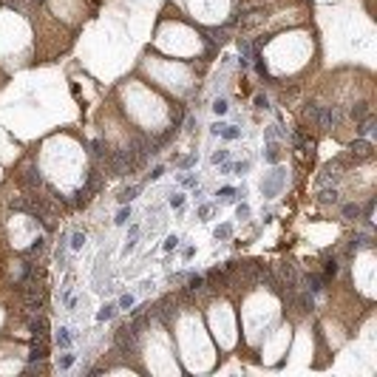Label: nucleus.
<instances>
[{
	"label": "nucleus",
	"mask_w": 377,
	"mask_h": 377,
	"mask_svg": "<svg viewBox=\"0 0 377 377\" xmlns=\"http://www.w3.org/2000/svg\"><path fill=\"white\" fill-rule=\"evenodd\" d=\"M338 122H341V111L332 105H321V111H318V116H315L318 128H321V131H332Z\"/></svg>",
	"instance_id": "obj_3"
},
{
	"label": "nucleus",
	"mask_w": 377,
	"mask_h": 377,
	"mask_svg": "<svg viewBox=\"0 0 377 377\" xmlns=\"http://www.w3.org/2000/svg\"><path fill=\"white\" fill-rule=\"evenodd\" d=\"M338 270H341V264L335 261V258H324V278L332 281L335 275H338Z\"/></svg>",
	"instance_id": "obj_26"
},
{
	"label": "nucleus",
	"mask_w": 377,
	"mask_h": 377,
	"mask_svg": "<svg viewBox=\"0 0 377 377\" xmlns=\"http://www.w3.org/2000/svg\"><path fill=\"white\" fill-rule=\"evenodd\" d=\"M278 275H281V284H284V287H298L301 284V275H298V270H295V264L292 261H281L278 264Z\"/></svg>",
	"instance_id": "obj_5"
},
{
	"label": "nucleus",
	"mask_w": 377,
	"mask_h": 377,
	"mask_svg": "<svg viewBox=\"0 0 377 377\" xmlns=\"http://www.w3.org/2000/svg\"><path fill=\"white\" fill-rule=\"evenodd\" d=\"M28 332H31V338H48V321H45V315L31 318L28 321Z\"/></svg>",
	"instance_id": "obj_12"
},
{
	"label": "nucleus",
	"mask_w": 377,
	"mask_h": 377,
	"mask_svg": "<svg viewBox=\"0 0 377 377\" xmlns=\"http://www.w3.org/2000/svg\"><path fill=\"white\" fill-rule=\"evenodd\" d=\"M366 114H369V102H355V105H352V116H355V119H363Z\"/></svg>",
	"instance_id": "obj_32"
},
{
	"label": "nucleus",
	"mask_w": 377,
	"mask_h": 377,
	"mask_svg": "<svg viewBox=\"0 0 377 377\" xmlns=\"http://www.w3.org/2000/svg\"><path fill=\"white\" fill-rule=\"evenodd\" d=\"M238 51H241V60H250V51H253V45H250V40H244V37H238Z\"/></svg>",
	"instance_id": "obj_35"
},
{
	"label": "nucleus",
	"mask_w": 377,
	"mask_h": 377,
	"mask_svg": "<svg viewBox=\"0 0 377 377\" xmlns=\"http://www.w3.org/2000/svg\"><path fill=\"white\" fill-rule=\"evenodd\" d=\"M264 136H267V142H270V139H281V136H284V128H281V125H270V128L264 131Z\"/></svg>",
	"instance_id": "obj_33"
},
{
	"label": "nucleus",
	"mask_w": 377,
	"mask_h": 377,
	"mask_svg": "<svg viewBox=\"0 0 377 377\" xmlns=\"http://www.w3.org/2000/svg\"><path fill=\"white\" fill-rule=\"evenodd\" d=\"M176 247H179V236H167L165 244H162V250H165V253H173Z\"/></svg>",
	"instance_id": "obj_38"
},
{
	"label": "nucleus",
	"mask_w": 377,
	"mask_h": 377,
	"mask_svg": "<svg viewBox=\"0 0 377 377\" xmlns=\"http://www.w3.org/2000/svg\"><path fill=\"white\" fill-rule=\"evenodd\" d=\"M74 199H71V202H74V207H85L88 202H91V190H88V184L85 187H79V190H74Z\"/></svg>",
	"instance_id": "obj_23"
},
{
	"label": "nucleus",
	"mask_w": 377,
	"mask_h": 377,
	"mask_svg": "<svg viewBox=\"0 0 377 377\" xmlns=\"http://www.w3.org/2000/svg\"><path fill=\"white\" fill-rule=\"evenodd\" d=\"M176 165L182 167V170H190V167L196 165V153H187V156H182V159H176Z\"/></svg>",
	"instance_id": "obj_34"
},
{
	"label": "nucleus",
	"mask_w": 377,
	"mask_h": 377,
	"mask_svg": "<svg viewBox=\"0 0 377 377\" xmlns=\"http://www.w3.org/2000/svg\"><path fill=\"white\" fill-rule=\"evenodd\" d=\"M292 309H298V312H304V315H309V312H315V298H312V292H295V301H292Z\"/></svg>",
	"instance_id": "obj_9"
},
{
	"label": "nucleus",
	"mask_w": 377,
	"mask_h": 377,
	"mask_svg": "<svg viewBox=\"0 0 377 377\" xmlns=\"http://www.w3.org/2000/svg\"><path fill=\"white\" fill-rule=\"evenodd\" d=\"M210 213H213V204H202V207L196 210V219H199V221H207V216H210Z\"/></svg>",
	"instance_id": "obj_42"
},
{
	"label": "nucleus",
	"mask_w": 377,
	"mask_h": 377,
	"mask_svg": "<svg viewBox=\"0 0 377 377\" xmlns=\"http://www.w3.org/2000/svg\"><path fill=\"white\" fill-rule=\"evenodd\" d=\"M74 360H77V355H74V352H71V349H62L60 360H57V366H60L62 372H65V369H71V366H74Z\"/></svg>",
	"instance_id": "obj_27"
},
{
	"label": "nucleus",
	"mask_w": 377,
	"mask_h": 377,
	"mask_svg": "<svg viewBox=\"0 0 377 377\" xmlns=\"http://www.w3.org/2000/svg\"><path fill=\"white\" fill-rule=\"evenodd\" d=\"M238 193H236V187H221L219 190V202L221 204H230V202H236Z\"/></svg>",
	"instance_id": "obj_28"
},
{
	"label": "nucleus",
	"mask_w": 377,
	"mask_h": 377,
	"mask_svg": "<svg viewBox=\"0 0 377 377\" xmlns=\"http://www.w3.org/2000/svg\"><path fill=\"white\" fill-rule=\"evenodd\" d=\"M34 3H43V0H34Z\"/></svg>",
	"instance_id": "obj_50"
},
{
	"label": "nucleus",
	"mask_w": 377,
	"mask_h": 377,
	"mask_svg": "<svg viewBox=\"0 0 377 377\" xmlns=\"http://www.w3.org/2000/svg\"><path fill=\"white\" fill-rule=\"evenodd\" d=\"M114 346L125 358H128V355H136V349H139V332H136L131 324L119 326V329H116V338H114Z\"/></svg>",
	"instance_id": "obj_1"
},
{
	"label": "nucleus",
	"mask_w": 377,
	"mask_h": 377,
	"mask_svg": "<svg viewBox=\"0 0 377 377\" xmlns=\"http://www.w3.org/2000/svg\"><path fill=\"white\" fill-rule=\"evenodd\" d=\"M202 290H204V275H187V287H184V292L193 295V292H202Z\"/></svg>",
	"instance_id": "obj_22"
},
{
	"label": "nucleus",
	"mask_w": 377,
	"mask_h": 377,
	"mask_svg": "<svg viewBox=\"0 0 377 377\" xmlns=\"http://www.w3.org/2000/svg\"><path fill=\"white\" fill-rule=\"evenodd\" d=\"M341 179V162L335 159V162H326L324 167H321V176H318V184L324 187V184H335Z\"/></svg>",
	"instance_id": "obj_6"
},
{
	"label": "nucleus",
	"mask_w": 377,
	"mask_h": 377,
	"mask_svg": "<svg viewBox=\"0 0 377 377\" xmlns=\"http://www.w3.org/2000/svg\"><path fill=\"white\" fill-rule=\"evenodd\" d=\"M292 145H295V150H301V153H312V148H315V142L307 139V136H304L301 131L292 136Z\"/></svg>",
	"instance_id": "obj_21"
},
{
	"label": "nucleus",
	"mask_w": 377,
	"mask_h": 377,
	"mask_svg": "<svg viewBox=\"0 0 377 377\" xmlns=\"http://www.w3.org/2000/svg\"><path fill=\"white\" fill-rule=\"evenodd\" d=\"M375 247V238H372V233H355L352 236V241H349V247H346V255H355V253H360V250H372Z\"/></svg>",
	"instance_id": "obj_4"
},
{
	"label": "nucleus",
	"mask_w": 377,
	"mask_h": 377,
	"mask_svg": "<svg viewBox=\"0 0 377 377\" xmlns=\"http://www.w3.org/2000/svg\"><path fill=\"white\" fill-rule=\"evenodd\" d=\"M179 184H184V187H193V184H196V176H179Z\"/></svg>",
	"instance_id": "obj_48"
},
{
	"label": "nucleus",
	"mask_w": 377,
	"mask_h": 377,
	"mask_svg": "<svg viewBox=\"0 0 377 377\" xmlns=\"http://www.w3.org/2000/svg\"><path fill=\"white\" fill-rule=\"evenodd\" d=\"M341 213H343V219H346V221H358L363 210H360V204L349 202V204H343V210H341Z\"/></svg>",
	"instance_id": "obj_24"
},
{
	"label": "nucleus",
	"mask_w": 377,
	"mask_h": 377,
	"mask_svg": "<svg viewBox=\"0 0 377 377\" xmlns=\"http://www.w3.org/2000/svg\"><path fill=\"white\" fill-rule=\"evenodd\" d=\"M213 133H216V136H221V139L233 142V139H238V136H241V128H236V125H227V122H216V125H213Z\"/></svg>",
	"instance_id": "obj_11"
},
{
	"label": "nucleus",
	"mask_w": 377,
	"mask_h": 377,
	"mask_svg": "<svg viewBox=\"0 0 377 377\" xmlns=\"http://www.w3.org/2000/svg\"><path fill=\"white\" fill-rule=\"evenodd\" d=\"M338 196H341V193H338V187H335V184H332V187L324 184V187H321V193H318V202L324 204V207H326V204H338Z\"/></svg>",
	"instance_id": "obj_16"
},
{
	"label": "nucleus",
	"mask_w": 377,
	"mask_h": 377,
	"mask_svg": "<svg viewBox=\"0 0 377 377\" xmlns=\"http://www.w3.org/2000/svg\"><path fill=\"white\" fill-rule=\"evenodd\" d=\"M167 204L173 207V210H182V204H184V196L182 193H173L170 199H167Z\"/></svg>",
	"instance_id": "obj_41"
},
{
	"label": "nucleus",
	"mask_w": 377,
	"mask_h": 377,
	"mask_svg": "<svg viewBox=\"0 0 377 377\" xmlns=\"http://www.w3.org/2000/svg\"><path fill=\"white\" fill-rule=\"evenodd\" d=\"M43 250H45V238H43V236H37V241H34V244H31V247L26 250V255L31 258V255H40Z\"/></svg>",
	"instance_id": "obj_31"
},
{
	"label": "nucleus",
	"mask_w": 377,
	"mask_h": 377,
	"mask_svg": "<svg viewBox=\"0 0 377 377\" xmlns=\"http://www.w3.org/2000/svg\"><path fill=\"white\" fill-rule=\"evenodd\" d=\"M139 190H142V184H128V187H122V190H119V196H116V199H119L122 204H131L133 199L139 196Z\"/></svg>",
	"instance_id": "obj_19"
},
{
	"label": "nucleus",
	"mask_w": 377,
	"mask_h": 377,
	"mask_svg": "<svg viewBox=\"0 0 377 377\" xmlns=\"http://www.w3.org/2000/svg\"><path fill=\"white\" fill-rule=\"evenodd\" d=\"M133 304H136V298H133V295H122V298H119V304H116V307H119V309H131Z\"/></svg>",
	"instance_id": "obj_43"
},
{
	"label": "nucleus",
	"mask_w": 377,
	"mask_h": 377,
	"mask_svg": "<svg viewBox=\"0 0 377 377\" xmlns=\"http://www.w3.org/2000/svg\"><path fill=\"white\" fill-rule=\"evenodd\" d=\"M184 125H187V131H193V128H196V116H187V122H184Z\"/></svg>",
	"instance_id": "obj_49"
},
{
	"label": "nucleus",
	"mask_w": 377,
	"mask_h": 377,
	"mask_svg": "<svg viewBox=\"0 0 377 377\" xmlns=\"http://www.w3.org/2000/svg\"><path fill=\"white\" fill-rule=\"evenodd\" d=\"M264 162H270V165H278V162H281V145H278V139L267 142V148H264Z\"/></svg>",
	"instance_id": "obj_14"
},
{
	"label": "nucleus",
	"mask_w": 377,
	"mask_h": 377,
	"mask_svg": "<svg viewBox=\"0 0 377 377\" xmlns=\"http://www.w3.org/2000/svg\"><path fill=\"white\" fill-rule=\"evenodd\" d=\"M247 170H250V162H236V165H233V173L236 176H244Z\"/></svg>",
	"instance_id": "obj_45"
},
{
	"label": "nucleus",
	"mask_w": 377,
	"mask_h": 377,
	"mask_svg": "<svg viewBox=\"0 0 377 377\" xmlns=\"http://www.w3.org/2000/svg\"><path fill=\"white\" fill-rule=\"evenodd\" d=\"M204 284H210L213 290H216V287H224V284H227V270H210L204 275Z\"/></svg>",
	"instance_id": "obj_17"
},
{
	"label": "nucleus",
	"mask_w": 377,
	"mask_h": 377,
	"mask_svg": "<svg viewBox=\"0 0 377 377\" xmlns=\"http://www.w3.org/2000/svg\"><path fill=\"white\" fill-rule=\"evenodd\" d=\"M116 309H119L116 304H105V307H102V309L97 312V321H111V318L116 315Z\"/></svg>",
	"instance_id": "obj_30"
},
{
	"label": "nucleus",
	"mask_w": 377,
	"mask_h": 377,
	"mask_svg": "<svg viewBox=\"0 0 377 377\" xmlns=\"http://www.w3.org/2000/svg\"><path fill=\"white\" fill-rule=\"evenodd\" d=\"M128 219H131V207H125V204H122V210H119V213H116V224H128Z\"/></svg>",
	"instance_id": "obj_40"
},
{
	"label": "nucleus",
	"mask_w": 377,
	"mask_h": 377,
	"mask_svg": "<svg viewBox=\"0 0 377 377\" xmlns=\"http://www.w3.org/2000/svg\"><path fill=\"white\" fill-rule=\"evenodd\" d=\"M139 233H142V227H139V224H131V230H128V238H125V247H122V253H125V255L136 250V241H139Z\"/></svg>",
	"instance_id": "obj_18"
},
{
	"label": "nucleus",
	"mask_w": 377,
	"mask_h": 377,
	"mask_svg": "<svg viewBox=\"0 0 377 377\" xmlns=\"http://www.w3.org/2000/svg\"><path fill=\"white\" fill-rule=\"evenodd\" d=\"M23 184H26L28 190H37L40 184H43V176L37 167H26V173H23Z\"/></svg>",
	"instance_id": "obj_15"
},
{
	"label": "nucleus",
	"mask_w": 377,
	"mask_h": 377,
	"mask_svg": "<svg viewBox=\"0 0 377 377\" xmlns=\"http://www.w3.org/2000/svg\"><path fill=\"white\" fill-rule=\"evenodd\" d=\"M213 111H216V116H224V114L230 111L227 99H216V102H213Z\"/></svg>",
	"instance_id": "obj_37"
},
{
	"label": "nucleus",
	"mask_w": 377,
	"mask_h": 377,
	"mask_svg": "<svg viewBox=\"0 0 377 377\" xmlns=\"http://www.w3.org/2000/svg\"><path fill=\"white\" fill-rule=\"evenodd\" d=\"M213 236H216V241H227V238L233 236V224H219V227L213 230Z\"/></svg>",
	"instance_id": "obj_29"
},
{
	"label": "nucleus",
	"mask_w": 377,
	"mask_h": 377,
	"mask_svg": "<svg viewBox=\"0 0 377 377\" xmlns=\"http://www.w3.org/2000/svg\"><path fill=\"white\" fill-rule=\"evenodd\" d=\"M375 125H377V116L375 114H366L363 119H358V133H360V136H369V133L375 131Z\"/></svg>",
	"instance_id": "obj_20"
},
{
	"label": "nucleus",
	"mask_w": 377,
	"mask_h": 377,
	"mask_svg": "<svg viewBox=\"0 0 377 377\" xmlns=\"http://www.w3.org/2000/svg\"><path fill=\"white\" fill-rule=\"evenodd\" d=\"M284 182H287V170L275 165V170H272V173H267V176H264V182H261V193L267 196V199H275V196L281 193V187H284Z\"/></svg>",
	"instance_id": "obj_2"
},
{
	"label": "nucleus",
	"mask_w": 377,
	"mask_h": 377,
	"mask_svg": "<svg viewBox=\"0 0 377 377\" xmlns=\"http://www.w3.org/2000/svg\"><path fill=\"white\" fill-rule=\"evenodd\" d=\"M162 173H165V165H156V167L148 173V179H150V182H156V179H162Z\"/></svg>",
	"instance_id": "obj_46"
},
{
	"label": "nucleus",
	"mask_w": 377,
	"mask_h": 377,
	"mask_svg": "<svg viewBox=\"0 0 377 377\" xmlns=\"http://www.w3.org/2000/svg\"><path fill=\"white\" fill-rule=\"evenodd\" d=\"M71 343H74V335H71V329L62 326L60 332H57V346H60V349H71Z\"/></svg>",
	"instance_id": "obj_25"
},
{
	"label": "nucleus",
	"mask_w": 377,
	"mask_h": 377,
	"mask_svg": "<svg viewBox=\"0 0 377 377\" xmlns=\"http://www.w3.org/2000/svg\"><path fill=\"white\" fill-rule=\"evenodd\" d=\"M349 153H352V159H372L375 156V148H372V142L366 136H360V139H355L349 145Z\"/></svg>",
	"instance_id": "obj_7"
},
{
	"label": "nucleus",
	"mask_w": 377,
	"mask_h": 377,
	"mask_svg": "<svg viewBox=\"0 0 377 377\" xmlns=\"http://www.w3.org/2000/svg\"><path fill=\"white\" fill-rule=\"evenodd\" d=\"M255 108H261V111H267V108H270V99L264 97V94H258V97H255Z\"/></svg>",
	"instance_id": "obj_47"
},
{
	"label": "nucleus",
	"mask_w": 377,
	"mask_h": 377,
	"mask_svg": "<svg viewBox=\"0 0 377 377\" xmlns=\"http://www.w3.org/2000/svg\"><path fill=\"white\" fill-rule=\"evenodd\" d=\"M48 358V341L45 338H31V346H28V363H37V360Z\"/></svg>",
	"instance_id": "obj_8"
},
{
	"label": "nucleus",
	"mask_w": 377,
	"mask_h": 377,
	"mask_svg": "<svg viewBox=\"0 0 377 377\" xmlns=\"http://www.w3.org/2000/svg\"><path fill=\"white\" fill-rule=\"evenodd\" d=\"M236 219H241V221L250 219V204H238L236 207Z\"/></svg>",
	"instance_id": "obj_44"
},
{
	"label": "nucleus",
	"mask_w": 377,
	"mask_h": 377,
	"mask_svg": "<svg viewBox=\"0 0 377 377\" xmlns=\"http://www.w3.org/2000/svg\"><path fill=\"white\" fill-rule=\"evenodd\" d=\"M224 162H230V150H216L213 153V165H224Z\"/></svg>",
	"instance_id": "obj_39"
},
{
	"label": "nucleus",
	"mask_w": 377,
	"mask_h": 377,
	"mask_svg": "<svg viewBox=\"0 0 377 377\" xmlns=\"http://www.w3.org/2000/svg\"><path fill=\"white\" fill-rule=\"evenodd\" d=\"M301 284H304V290H307V292L318 295V292H324V290H326V284H329V281H326L324 275H307V278L301 281Z\"/></svg>",
	"instance_id": "obj_13"
},
{
	"label": "nucleus",
	"mask_w": 377,
	"mask_h": 377,
	"mask_svg": "<svg viewBox=\"0 0 377 377\" xmlns=\"http://www.w3.org/2000/svg\"><path fill=\"white\" fill-rule=\"evenodd\" d=\"M82 244H85V233H74V236H71V241H68L71 250H82Z\"/></svg>",
	"instance_id": "obj_36"
},
{
	"label": "nucleus",
	"mask_w": 377,
	"mask_h": 377,
	"mask_svg": "<svg viewBox=\"0 0 377 377\" xmlns=\"http://www.w3.org/2000/svg\"><path fill=\"white\" fill-rule=\"evenodd\" d=\"M202 34H204V40H207V43H216V45H221V43H227V37H230V28H227V26L202 28Z\"/></svg>",
	"instance_id": "obj_10"
}]
</instances>
